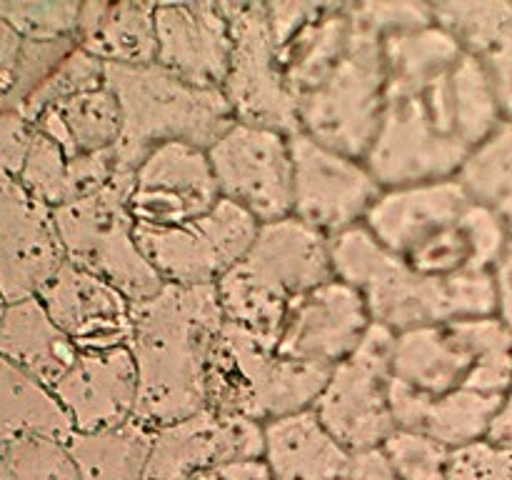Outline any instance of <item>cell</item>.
I'll list each match as a JSON object with an SVG mask.
<instances>
[{"label": "cell", "mask_w": 512, "mask_h": 480, "mask_svg": "<svg viewBox=\"0 0 512 480\" xmlns=\"http://www.w3.org/2000/svg\"><path fill=\"white\" fill-rule=\"evenodd\" d=\"M38 300L80 353L125 348L130 343L133 303L118 288L78 265H60Z\"/></svg>", "instance_id": "ffe728a7"}, {"label": "cell", "mask_w": 512, "mask_h": 480, "mask_svg": "<svg viewBox=\"0 0 512 480\" xmlns=\"http://www.w3.org/2000/svg\"><path fill=\"white\" fill-rule=\"evenodd\" d=\"M0 480H78L68 445L50 438L0 443Z\"/></svg>", "instance_id": "e575fe53"}, {"label": "cell", "mask_w": 512, "mask_h": 480, "mask_svg": "<svg viewBox=\"0 0 512 480\" xmlns=\"http://www.w3.org/2000/svg\"><path fill=\"white\" fill-rule=\"evenodd\" d=\"M328 378L330 370L283 358L275 345L225 323L208 360L205 408L265 425L313 410Z\"/></svg>", "instance_id": "5b68a950"}, {"label": "cell", "mask_w": 512, "mask_h": 480, "mask_svg": "<svg viewBox=\"0 0 512 480\" xmlns=\"http://www.w3.org/2000/svg\"><path fill=\"white\" fill-rule=\"evenodd\" d=\"M80 5L83 3L8 0V3H0V18L23 40L45 43V40L75 38Z\"/></svg>", "instance_id": "8d00e7d4"}, {"label": "cell", "mask_w": 512, "mask_h": 480, "mask_svg": "<svg viewBox=\"0 0 512 480\" xmlns=\"http://www.w3.org/2000/svg\"><path fill=\"white\" fill-rule=\"evenodd\" d=\"M455 180L473 203L493 210L512 228V120H503L488 140L470 150Z\"/></svg>", "instance_id": "d6a6232c"}, {"label": "cell", "mask_w": 512, "mask_h": 480, "mask_svg": "<svg viewBox=\"0 0 512 480\" xmlns=\"http://www.w3.org/2000/svg\"><path fill=\"white\" fill-rule=\"evenodd\" d=\"M390 90H420L448 73L465 53L458 40L440 25H428L383 40Z\"/></svg>", "instance_id": "1f68e13d"}, {"label": "cell", "mask_w": 512, "mask_h": 480, "mask_svg": "<svg viewBox=\"0 0 512 480\" xmlns=\"http://www.w3.org/2000/svg\"><path fill=\"white\" fill-rule=\"evenodd\" d=\"M0 355L53 390L73 368L80 350L53 323L35 295L5 305L0 318Z\"/></svg>", "instance_id": "4316f807"}, {"label": "cell", "mask_w": 512, "mask_h": 480, "mask_svg": "<svg viewBox=\"0 0 512 480\" xmlns=\"http://www.w3.org/2000/svg\"><path fill=\"white\" fill-rule=\"evenodd\" d=\"M495 285H498V318L503 320L505 328L512 333V228L508 245H505L503 258L498 260L493 270Z\"/></svg>", "instance_id": "c3c4849f"}, {"label": "cell", "mask_w": 512, "mask_h": 480, "mask_svg": "<svg viewBox=\"0 0 512 480\" xmlns=\"http://www.w3.org/2000/svg\"><path fill=\"white\" fill-rule=\"evenodd\" d=\"M155 5L158 3L135 0L83 3L75 28V45L103 65H155Z\"/></svg>", "instance_id": "d4e9b609"}, {"label": "cell", "mask_w": 512, "mask_h": 480, "mask_svg": "<svg viewBox=\"0 0 512 480\" xmlns=\"http://www.w3.org/2000/svg\"><path fill=\"white\" fill-rule=\"evenodd\" d=\"M20 183L48 208L68 203V155L50 138L35 130L33 145L25 158Z\"/></svg>", "instance_id": "f35d334b"}, {"label": "cell", "mask_w": 512, "mask_h": 480, "mask_svg": "<svg viewBox=\"0 0 512 480\" xmlns=\"http://www.w3.org/2000/svg\"><path fill=\"white\" fill-rule=\"evenodd\" d=\"M430 8L435 25L448 30L465 53L483 63L505 120H512V3L450 0Z\"/></svg>", "instance_id": "cb8c5ba5"}, {"label": "cell", "mask_w": 512, "mask_h": 480, "mask_svg": "<svg viewBox=\"0 0 512 480\" xmlns=\"http://www.w3.org/2000/svg\"><path fill=\"white\" fill-rule=\"evenodd\" d=\"M470 205L473 200L455 178L405 185L383 190L365 215L363 225L385 250L405 258L410 250L460 220Z\"/></svg>", "instance_id": "7402d4cb"}, {"label": "cell", "mask_w": 512, "mask_h": 480, "mask_svg": "<svg viewBox=\"0 0 512 480\" xmlns=\"http://www.w3.org/2000/svg\"><path fill=\"white\" fill-rule=\"evenodd\" d=\"M220 200L208 150L188 143H165L150 150L135 170L128 208L135 223L175 228L213 210Z\"/></svg>", "instance_id": "9a60e30c"}, {"label": "cell", "mask_w": 512, "mask_h": 480, "mask_svg": "<svg viewBox=\"0 0 512 480\" xmlns=\"http://www.w3.org/2000/svg\"><path fill=\"white\" fill-rule=\"evenodd\" d=\"M263 460L273 480H345L353 455L313 410L263 425Z\"/></svg>", "instance_id": "484cf974"}, {"label": "cell", "mask_w": 512, "mask_h": 480, "mask_svg": "<svg viewBox=\"0 0 512 480\" xmlns=\"http://www.w3.org/2000/svg\"><path fill=\"white\" fill-rule=\"evenodd\" d=\"M290 155L293 218L325 238H335L363 223L375 200L383 195L363 160L335 153L308 135H290Z\"/></svg>", "instance_id": "5bb4252c"}, {"label": "cell", "mask_w": 512, "mask_h": 480, "mask_svg": "<svg viewBox=\"0 0 512 480\" xmlns=\"http://www.w3.org/2000/svg\"><path fill=\"white\" fill-rule=\"evenodd\" d=\"M380 450L400 480H445L448 473L450 450L425 435L395 430L380 443Z\"/></svg>", "instance_id": "74e56055"}, {"label": "cell", "mask_w": 512, "mask_h": 480, "mask_svg": "<svg viewBox=\"0 0 512 480\" xmlns=\"http://www.w3.org/2000/svg\"><path fill=\"white\" fill-rule=\"evenodd\" d=\"M445 480H512V448L485 438L450 450Z\"/></svg>", "instance_id": "60d3db41"}, {"label": "cell", "mask_w": 512, "mask_h": 480, "mask_svg": "<svg viewBox=\"0 0 512 480\" xmlns=\"http://www.w3.org/2000/svg\"><path fill=\"white\" fill-rule=\"evenodd\" d=\"M220 198L248 210L260 225L293 215L290 138L270 128L238 123L208 148Z\"/></svg>", "instance_id": "4fadbf2b"}, {"label": "cell", "mask_w": 512, "mask_h": 480, "mask_svg": "<svg viewBox=\"0 0 512 480\" xmlns=\"http://www.w3.org/2000/svg\"><path fill=\"white\" fill-rule=\"evenodd\" d=\"M65 263L53 208L18 178L0 175V295L5 305L35 298Z\"/></svg>", "instance_id": "2e32d148"}, {"label": "cell", "mask_w": 512, "mask_h": 480, "mask_svg": "<svg viewBox=\"0 0 512 480\" xmlns=\"http://www.w3.org/2000/svg\"><path fill=\"white\" fill-rule=\"evenodd\" d=\"M20 50H23V38L0 18V98L10 90L18 70Z\"/></svg>", "instance_id": "7dc6e473"}, {"label": "cell", "mask_w": 512, "mask_h": 480, "mask_svg": "<svg viewBox=\"0 0 512 480\" xmlns=\"http://www.w3.org/2000/svg\"><path fill=\"white\" fill-rule=\"evenodd\" d=\"M75 48V38L63 40H45V43H30L23 40V50H20L18 70H15V80L10 85L8 93L0 98V110H10L18 113L20 105L40 88L45 78L58 68L65 60V55Z\"/></svg>", "instance_id": "ab89813d"}, {"label": "cell", "mask_w": 512, "mask_h": 480, "mask_svg": "<svg viewBox=\"0 0 512 480\" xmlns=\"http://www.w3.org/2000/svg\"><path fill=\"white\" fill-rule=\"evenodd\" d=\"M195 480H273L263 458L230 460L200 473Z\"/></svg>", "instance_id": "bcb514c9"}, {"label": "cell", "mask_w": 512, "mask_h": 480, "mask_svg": "<svg viewBox=\"0 0 512 480\" xmlns=\"http://www.w3.org/2000/svg\"><path fill=\"white\" fill-rule=\"evenodd\" d=\"M215 285H168L133 303L130 353L138 368L135 420L165 428L205 410V375L223 330Z\"/></svg>", "instance_id": "6da1fadb"}, {"label": "cell", "mask_w": 512, "mask_h": 480, "mask_svg": "<svg viewBox=\"0 0 512 480\" xmlns=\"http://www.w3.org/2000/svg\"><path fill=\"white\" fill-rule=\"evenodd\" d=\"M395 333L370 325L350 358L330 370L313 413L350 455L378 448L398 430L390 410Z\"/></svg>", "instance_id": "9c48e42d"}, {"label": "cell", "mask_w": 512, "mask_h": 480, "mask_svg": "<svg viewBox=\"0 0 512 480\" xmlns=\"http://www.w3.org/2000/svg\"><path fill=\"white\" fill-rule=\"evenodd\" d=\"M450 100H453L455 133L470 150L488 140L503 125L498 95L488 70L475 55L463 53L450 70Z\"/></svg>", "instance_id": "836d02e7"}, {"label": "cell", "mask_w": 512, "mask_h": 480, "mask_svg": "<svg viewBox=\"0 0 512 480\" xmlns=\"http://www.w3.org/2000/svg\"><path fill=\"white\" fill-rule=\"evenodd\" d=\"M75 433H103L135 420L138 368L130 348L80 353L53 388Z\"/></svg>", "instance_id": "44dd1931"}, {"label": "cell", "mask_w": 512, "mask_h": 480, "mask_svg": "<svg viewBox=\"0 0 512 480\" xmlns=\"http://www.w3.org/2000/svg\"><path fill=\"white\" fill-rule=\"evenodd\" d=\"M348 10V3H345ZM350 18L348 50L323 83L298 100L300 133L348 158L365 160L388 95L383 35Z\"/></svg>", "instance_id": "52a82bcc"}, {"label": "cell", "mask_w": 512, "mask_h": 480, "mask_svg": "<svg viewBox=\"0 0 512 480\" xmlns=\"http://www.w3.org/2000/svg\"><path fill=\"white\" fill-rule=\"evenodd\" d=\"M263 448V425L205 408L153 430L143 480H195L230 460L263 458Z\"/></svg>", "instance_id": "ac0fdd59"}, {"label": "cell", "mask_w": 512, "mask_h": 480, "mask_svg": "<svg viewBox=\"0 0 512 480\" xmlns=\"http://www.w3.org/2000/svg\"><path fill=\"white\" fill-rule=\"evenodd\" d=\"M100 85H105V65L75 45V48L65 55L63 63H60L58 68L40 83V88L20 105L18 115H23L28 123L35 125V120H38L40 115H43V110H48L50 105L63 103V100L73 98V95L100 88Z\"/></svg>", "instance_id": "d590c367"}, {"label": "cell", "mask_w": 512, "mask_h": 480, "mask_svg": "<svg viewBox=\"0 0 512 480\" xmlns=\"http://www.w3.org/2000/svg\"><path fill=\"white\" fill-rule=\"evenodd\" d=\"M3 310H5V300H3V295H0V318H3Z\"/></svg>", "instance_id": "f907efd6"}, {"label": "cell", "mask_w": 512, "mask_h": 480, "mask_svg": "<svg viewBox=\"0 0 512 480\" xmlns=\"http://www.w3.org/2000/svg\"><path fill=\"white\" fill-rule=\"evenodd\" d=\"M393 378L425 395L473 390L505 398L512 388V333L498 315L400 333Z\"/></svg>", "instance_id": "8992f818"}, {"label": "cell", "mask_w": 512, "mask_h": 480, "mask_svg": "<svg viewBox=\"0 0 512 480\" xmlns=\"http://www.w3.org/2000/svg\"><path fill=\"white\" fill-rule=\"evenodd\" d=\"M155 40V65L198 88H223L233 58L223 3H158Z\"/></svg>", "instance_id": "d6986e66"}, {"label": "cell", "mask_w": 512, "mask_h": 480, "mask_svg": "<svg viewBox=\"0 0 512 480\" xmlns=\"http://www.w3.org/2000/svg\"><path fill=\"white\" fill-rule=\"evenodd\" d=\"M35 125L28 123L23 115L0 110V175L20 178L25 158L33 145Z\"/></svg>", "instance_id": "7bdbcfd3"}, {"label": "cell", "mask_w": 512, "mask_h": 480, "mask_svg": "<svg viewBox=\"0 0 512 480\" xmlns=\"http://www.w3.org/2000/svg\"><path fill=\"white\" fill-rule=\"evenodd\" d=\"M135 175H115L98 193L53 210L65 263H73L118 288L130 303H143L165 288L135 238L128 193Z\"/></svg>", "instance_id": "ba28073f"}, {"label": "cell", "mask_w": 512, "mask_h": 480, "mask_svg": "<svg viewBox=\"0 0 512 480\" xmlns=\"http://www.w3.org/2000/svg\"><path fill=\"white\" fill-rule=\"evenodd\" d=\"M333 278L330 238L290 215L260 225L253 248L215 283V290L225 323L278 348L293 300Z\"/></svg>", "instance_id": "3957f363"}, {"label": "cell", "mask_w": 512, "mask_h": 480, "mask_svg": "<svg viewBox=\"0 0 512 480\" xmlns=\"http://www.w3.org/2000/svg\"><path fill=\"white\" fill-rule=\"evenodd\" d=\"M345 480H400V475L395 473L378 445V448L363 450V453H355L350 458Z\"/></svg>", "instance_id": "f6af8a7d"}, {"label": "cell", "mask_w": 512, "mask_h": 480, "mask_svg": "<svg viewBox=\"0 0 512 480\" xmlns=\"http://www.w3.org/2000/svg\"><path fill=\"white\" fill-rule=\"evenodd\" d=\"M260 223L240 205L220 198L213 210L175 228L135 223V238L168 285H215L253 248Z\"/></svg>", "instance_id": "8fae6325"}, {"label": "cell", "mask_w": 512, "mask_h": 480, "mask_svg": "<svg viewBox=\"0 0 512 480\" xmlns=\"http://www.w3.org/2000/svg\"><path fill=\"white\" fill-rule=\"evenodd\" d=\"M318 5L320 3H303V0H293V3H265L275 50L283 48V45L288 43L310 18H313Z\"/></svg>", "instance_id": "ee69618b"}, {"label": "cell", "mask_w": 512, "mask_h": 480, "mask_svg": "<svg viewBox=\"0 0 512 480\" xmlns=\"http://www.w3.org/2000/svg\"><path fill=\"white\" fill-rule=\"evenodd\" d=\"M330 260L335 278L363 295L370 320L395 335L498 315L493 273L430 278L385 250L363 223L330 238Z\"/></svg>", "instance_id": "7a4b0ae2"}, {"label": "cell", "mask_w": 512, "mask_h": 480, "mask_svg": "<svg viewBox=\"0 0 512 480\" xmlns=\"http://www.w3.org/2000/svg\"><path fill=\"white\" fill-rule=\"evenodd\" d=\"M233 33V58L223 95L238 123L300 133L298 103L285 85L265 3H223Z\"/></svg>", "instance_id": "7c38bea8"}, {"label": "cell", "mask_w": 512, "mask_h": 480, "mask_svg": "<svg viewBox=\"0 0 512 480\" xmlns=\"http://www.w3.org/2000/svg\"><path fill=\"white\" fill-rule=\"evenodd\" d=\"M105 85L123 115V135L115 145L118 175H135L145 155L165 143L213 148L235 123L223 90L190 85L160 65H105Z\"/></svg>", "instance_id": "277c9868"}, {"label": "cell", "mask_w": 512, "mask_h": 480, "mask_svg": "<svg viewBox=\"0 0 512 480\" xmlns=\"http://www.w3.org/2000/svg\"><path fill=\"white\" fill-rule=\"evenodd\" d=\"M503 403V395H483L473 390L425 395L398 378H390V410L398 430L425 435L448 450L488 438Z\"/></svg>", "instance_id": "603a6c76"}, {"label": "cell", "mask_w": 512, "mask_h": 480, "mask_svg": "<svg viewBox=\"0 0 512 480\" xmlns=\"http://www.w3.org/2000/svg\"><path fill=\"white\" fill-rule=\"evenodd\" d=\"M468 155L470 148L453 138L435 118L423 88H388L378 135L363 163L380 188L393 190L453 180Z\"/></svg>", "instance_id": "30bf717a"}, {"label": "cell", "mask_w": 512, "mask_h": 480, "mask_svg": "<svg viewBox=\"0 0 512 480\" xmlns=\"http://www.w3.org/2000/svg\"><path fill=\"white\" fill-rule=\"evenodd\" d=\"M153 430L138 420L103 433H75L68 440L78 480H143Z\"/></svg>", "instance_id": "4dcf8cb0"}, {"label": "cell", "mask_w": 512, "mask_h": 480, "mask_svg": "<svg viewBox=\"0 0 512 480\" xmlns=\"http://www.w3.org/2000/svg\"><path fill=\"white\" fill-rule=\"evenodd\" d=\"M370 325L363 295L333 278L293 300L275 350L283 358L333 370L358 350Z\"/></svg>", "instance_id": "e0dca14e"}, {"label": "cell", "mask_w": 512, "mask_h": 480, "mask_svg": "<svg viewBox=\"0 0 512 480\" xmlns=\"http://www.w3.org/2000/svg\"><path fill=\"white\" fill-rule=\"evenodd\" d=\"M35 130L53 140L68 158H80L113 150L123 135V115L113 90L100 85L50 105L35 120Z\"/></svg>", "instance_id": "83f0119b"}, {"label": "cell", "mask_w": 512, "mask_h": 480, "mask_svg": "<svg viewBox=\"0 0 512 480\" xmlns=\"http://www.w3.org/2000/svg\"><path fill=\"white\" fill-rule=\"evenodd\" d=\"M488 440L512 448V388H510V393L505 395V403H503V408H500L498 418L493 420V428H490Z\"/></svg>", "instance_id": "681fc988"}, {"label": "cell", "mask_w": 512, "mask_h": 480, "mask_svg": "<svg viewBox=\"0 0 512 480\" xmlns=\"http://www.w3.org/2000/svg\"><path fill=\"white\" fill-rule=\"evenodd\" d=\"M353 18L388 38L395 33H408L433 25V10L425 3H348Z\"/></svg>", "instance_id": "b9f144b4"}, {"label": "cell", "mask_w": 512, "mask_h": 480, "mask_svg": "<svg viewBox=\"0 0 512 480\" xmlns=\"http://www.w3.org/2000/svg\"><path fill=\"white\" fill-rule=\"evenodd\" d=\"M348 40L350 18L345 3H320L313 18L278 50L280 70L295 103L328 78L348 50Z\"/></svg>", "instance_id": "f1b7e54d"}, {"label": "cell", "mask_w": 512, "mask_h": 480, "mask_svg": "<svg viewBox=\"0 0 512 480\" xmlns=\"http://www.w3.org/2000/svg\"><path fill=\"white\" fill-rule=\"evenodd\" d=\"M73 420L53 390L0 355V443L50 438L68 443Z\"/></svg>", "instance_id": "f546056e"}]
</instances>
